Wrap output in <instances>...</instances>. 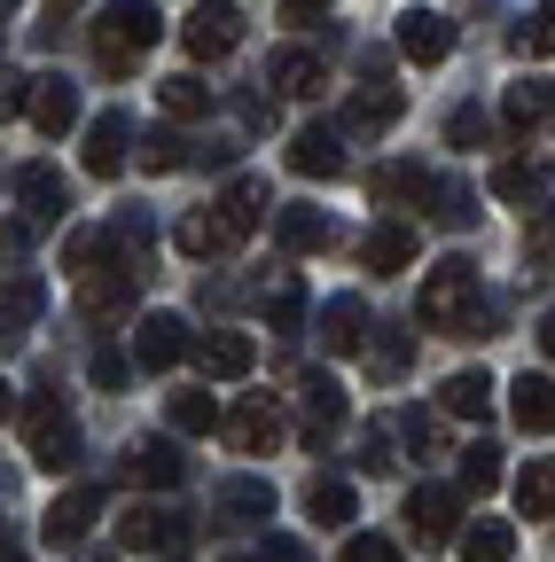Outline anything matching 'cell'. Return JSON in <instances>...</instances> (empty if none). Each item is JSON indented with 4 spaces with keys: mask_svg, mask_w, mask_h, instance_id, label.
Instances as JSON below:
<instances>
[{
    "mask_svg": "<svg viewBox=\"0 0 555 562\" xmlns=\"http://www.w3.org/2000/svg\"><path fill=\"white\" fill-rule=\"evenodd\" d=\"M298 398H306V414H313V422H306V446L321 453V446H329V422H344V391H336L329 375H306Z\"/></svg>",
    "mask_w": 555,
    "mask_h": 562,
    "instance_id": "obj_29",
    "label": "cell"
},
{
    "mask_svg": "<svg viewBox=\"0 0 555 562\" xmlns=\"http://www.w3.org/2000/svg\"><path fill=\"white\" fill-rule=\"evenodd\" d=\"M517 501H524V516H532V524H540V516H555V461H524Z\"/></svg>",
    "mask_w": 555,
    "mask_h": 562,
    "instance_id": "obj_37",
    "label": "cell"
},
{
    "mask_svg": "<svg viewBox=\"0 0 555 562\" xmlns=\"http://www.w3.org/2000/svg\"><path fill=\"white\" fill-rule=\"evenodd\" d=\"M0 422H9V383H0Z\"/></svg>",
    "mask_w": 555,
    "mask_h": 562,
    "instance_id": "obj_53",
    "label": "cell"
},
{
    "mask_svg": "<svg viewBox=\"0 0 555 562\" xmlns=\"http://www.w3.org/2000/svg\"><path fill=\"white\" fill-rule=\"evenodd\" d=\"M547 250H555V220H547Z\"/></svg>",
    "mask_w": 555,
    "mask_h": 562,
    "instance_id": "obj_54",
    "label": "cell"
},
{
    "mask_svg": "<svg viewBox=\"0 0 555 562\" xmlns=\"http://www.w3.org/2000/svg\"><path fill=\"white\" fill-rule=\"evenodd\" d=\"M439 414H454V422H485V414H493V375H485V368L446 375V383H439Z\"/></svg>",
    "mask_w": 555,
    "mask_h": 562,
    "instance_id": "obj_20",
    "label": "cell"
},
{
    "mask_svg": "<svg viewBox=\"0 0 555 562\" xmlns=\"http://www.w3.org/2000/svg\"><path fill=\"white\" fill-rule=\"evenodd\" d=\"M336 562H399V547L384 539V531H353V539H344V554Z\"/></svg>",
    "mask_w": 555,
    "mask_h": 562,
    "instance_id": "obj_45",
    "label": "cell"
},
{
    "mask_svg": "<svg viewBox=\"0 0 555 562\" xmlns=\"http://www.w3.org/2000/svg\"><path fill=\"white\" fill-rule=\"evenodd\" d=\"M87 375H95L102 391H125V375H133V360H125V351H118V344H95V360H87Z\"/></svg>",
    "mask_w": 555,
    "mask_h": 562,
    "instance_id": "obj_42",
    "label": "cell"
},
{
    "mask_svg": "<svg viewBox=\"0 0 555 562\" xmlns=\"http://www.w3.org/2000/svg\"><path fill=\"white\" fill-rule=\"evenodd\" d=\"M329 211L321 203H282V211H274V243H282L290 258H306V250H329Z\"/></svg>",
    "mask_w": 555,
    "mask_h": 562,
    "instance_id": "obj_16",
    "label": "cell"
},
{
    "mask_svg": "<svg viewBox=\"0 0 555 562\" xmlns=\"http://www.w3.org/2000/svg\"><path fill=\"white\" fill-rule=\"evenodd\" d=\"M16 203H24V227H55L63 220V180L47 165H24L16 172Z\"/></svg>",
    "mask_w": 555,
    "mask_h": 562,
    "instance_id": "obj_23",
    "label": "cell"
},
{
    "mask_svg": "<svg viewBox=\"0 0 555 562\" xmlns=\"http://www.w3.org/2000/svg\"><path fill=\"white\" fill-rule=\"evenodd\" d=\"M423 321L431 328H485V297H477V266L469 258H439L423 281Z\"/></svg>",
    "mask_w": 555,
    "mask_h": 562,
    "instance_id": "obj_2",
    "label": "cell"
},
{
    "mask_svg": "<svg viewBox=\"0 0 555 562\" xmlns=\"http://www.w3.org/2000/svg\"><path fill=\"white\" fill-rule=\"evenodd\" d=\"M540 351L555 360V313H540Z\"/></svg>",
    "mask_w": 555,
    "mask_h": 562,
    "instance_id": "obj_51",
    "label": "cell"
},
{
    "mask_svg": "<svg viewBox=\"0 0 555 562\" xmlns=\"http://www.w3.org/2000/svg\"><path fill=\"white\" fill-rule=\"evenodd\" d=\"M407 360H414V344L399 336V344H384V351H376V375L391 383V375H407Z\"/></svg>",
    "mask_w": 555,
    "mask_h": 562,
    "instance_id": "obj_47",
    "label": "cell"
},
{
    "mask_svg": "<svg viewBox=\"0 0 555 562\" xmlns=\"http://www.w3.org/2000/svg\"><path fill=\"white\" fill-rule=\"evenodd\" d=\"M501 117L524 133V125H540V117H555V87L547 79H517L509 94H501Z\"/></svg>",
    "mask_w": 555,
    "mask_h": 562,
    "instance_id": "obj_34",
    "label": "cell"
},
{
    "mask_svg": "<svg viewBox=\"0 0 555 562\" xmlns=\"http://www.w3.org/2000/svg\"><path fill=\"white\" fill-rule=\"evenodd\" d=\"M290 172H298V180L344 172V133H336V125H306V133L290 140Z\"/></svg>",
    "mask_w": 555,
    "mask_h": 562,
    "instance_id": "obj_19",
    "label": "cell"
},
{
    "mask_svg": "<svg viewBox=\"0 0 555 562\" xmlns=\"http://www.w3.org/2000/svg\"><path fill=\"white\" fill-rule=\"evenodd\" d=\"M180 250L188 258H220V250H235V227L220 220V211H188V220H180Z\"/></svg>",
    "mask_w": 555,
    "mask_h": 562,
    "instance_id": "obj_31",
    "label": "cell"
},
{
    "mask_svg": "<svg viewBox=\"0 0 555 562\" xmlns=\"http://www.w3.org/2000/svg\"><path fill=\"white\" fill-rule=\"evenodd\" d=\"M266 87H274V94H321V87H329V70H321L313 47H282V55L266 63Z\"/></svg>",
    "mask_w": 555,
    "mask_h": 562,
    "instance_id": "obj_22",
    "label": "cell"
},
{
    "mask_svg": "<svg viewBox=\"0 0 555 562\" xmlns=\"http://www.w3.org/2000/svg\"><path fill=\"white\" fill-rule=\"evenodd\" d=\"M196 351V336H188V321L180 313H149L142 328H133V360H142L149 375H165V368H180Z\"/></svg>",
    "mask_w": 555,
    "mask_h": 562,
    "instance_id": "obj_7",
    "label": "cell"
},
{
    "mask_svg": "<svg viewBox=\"0 0 555 562\" xmlns=\"http://www.w3.org/2000/svg\"><path fill=\"white\" fill-rule=\"evenodd\" d=\"M391 453H399V422H376L360 438V469H391Z\"/></svg>",
    "mask_w": 555,
    "mask_h": 562,
    "instance_id": "obj_44",
    "label": "cell"
},
{
    "mask_svg": "<svg viewBox=\"0 0 555 562\" xmlns=\"http://www.w3.org/2000/svg\"><path fill=\"white\" fill-rule=\"evenodd\" d=\"M24 461L32 469H71L79 461V422L63 414L55 398H32L24 406Z\"/></svg>",
    "mask_w": 555,
    "mask_h": 562,
    "instance_id": "obj_3",
    "label": "cell"
},
{
    "mask_svg": "<svg viewBox=\"0 0 555 562\" xmlns=\"http://www.w3.org/2000/svg\"><path fill=\"white\" fill-rule=\"evenodd\" d=\"M24 102H32V87H24V79H0V117H16Z\"/></svg>",
    "mask_w": 555,
    "mask_h": 562,
    "instance_id": "obj_50",
    "label": "cell"
},
{
    "mask_svg": "<svg viewBox=\"0 0 555 562\" xmlns=\"http://www.w3.org/2000/svg\"><path fill=\"white\" fill-rule=\"evenodd\" d=\"M0 9H9V0H0Z\"/></svg>",
    "mask_w": 555,
    "mask_h": 562,
    "instance_id": "obj_55",
    "label": "cell"
},
{
    "mask_svg": "<svg viewBox=\"0 0 555 562\" xmlns=\"http://www.w3.org/2000/svg\"><path fill=\"white\" fill-rule=\"evenodd\" d=\"M0 562H24V547H16V539H0Z\"/></svg>",
    "mask_w": 555,
    "mask_h": 562,
    "instance_id": "obj_52",
    "label": "cell"
},
{
    "mask_svg": "<svg viewBox=\"0 0 555 562\" xmlns=\"http://www.w3.org/2000/svg\"><path fill=\"white\" fill-rule=\"evenodd\" d=\"M95 524H102V492H95V484H71V492H63V501L47 508L40 531H47V547H79Z\"/></svg>",
    "mask_w": 555,
    "mask_h": 562,
    "instance_id": "obj_11",
    "label": "cell"
},
{
    "mask_svg": "<svg viewBox=\"0 0 555 562\" xmlns=\"http://www.w3.org/2000/svg\"><path fill=\"white\" fill-rule=\"evenodd\" d=\"M509 414H517V430L547 438V430H555V383H547V375H517V383H509Z\"/></svg>",
    "mask_w": 555,
    "mask_h": 562,
    "instance_id": "obj_25",
    "label": "cell"
},
{
    "mask_svg": "<svg viewBox=\"0 0 555 562\" xmlns=\"http://www.w3.org/2000/svg\"><path fill=\"white\" fill-rule=\"evenodd\" d=\"M306 516L336 531V524H353V516H360V492L344 484V476H313V484H306Z\"/></svg>",
    "mask_w": 555,
    "mask_h": 562,
    "instance_id": "obj_28",
    "label": "cell"
},
{
    "mask_svg": "<svg viewBox=\"0 0 555 562\" xmlns=\"http://www.w3.org/2000/svg\"><path fill=\"white\" fill-rule=\"evenodd\" d=\"M196 360H203V375L243 383V375L258 368V344H251V336H235V328H212V336H196Z\"/></svg>",
    "mask_w": 555,
    "mask_h": 562,
    "instance_id": "obj_14",
    "label": "cell"
},
{
    "mask_svg": "<svg viewBox=\"0 0 555 562\" xmlns=\"http://www.w3.org/2000/svg\"><path fill=\"white\" fill-rule=\"evenodd\" d=\"M258 562H306V547H298V539H282V531H266V547H258Z\"/></svg>",
    "mask_w": 555,
    "mask_h": 562,
    "instance_id": "obj_48",
    "label": "cell"
},
{
    "mask_svg": "<svg viewBox=\"0 0 555 562\" xmlns=\"http://www.w3.org/2000/svg\"><path fill=\"white\" fill-rule=\"evenodd\" d=\"M446 140H454V149H469V140H485V110H469V102H462V110L446 117Z\"/></svg>",
    "mask_w": 555,
    "mask_h": 562,
    "instance_id": "obj_46",
    "label": "cell"
},
{
    "mask_svg": "<svg viewBox=\"0 0 555 562\" xmlns=\"http://www.w3.org/2000/svg\"><path fill=\"white\" fill-rule=\"evenodd\" d=\"M329 0H282V24H321Z\"/></svg>",
    "mask_w": 555,
    "mask_h": 562,
    "instance_id": "obj_49",
    "label": "cell"
},
{
    "mask_svg": "<svg viewBox=\"0 0 555 562\" xmlns=\"http://www.w3.org/2000/svg\"><path fill=\"white\" fill-rule=\"evenodd\" d=\"M399 55L423 63V70L446 63V55H454V24H446L439 9H407V16H399Z\"/></svg>",
    "mask_w": 555,
    "mask_h": 562,
    "instance_id": "obj_13",
    "label": "cell"
},
{
    "mask_svg": "<svg viewBox=\"0 0 555 562\" xmlns=\"http://www.w3.org/2000/svg\"><path fill=\"white\" fill-rule=\"evenodd\" d=\"M517 55H555V0H547L540 16L517 24Z\"/></svg>",
    "mask_w": 555,
    "mask_h": 562,
    "instance_id": "obj_41",
    "label": "cell"
},
{
    "mask_svg": "<svg viewBox=\"0 0 555 562\" xmlns=\"http://www.w3.org/2000/svg\"><path fill=\"white\" fill-rule=\"evenodd\" d=\"M125 149H133V117H125V110H102V117L87 125V149H79V157H87L95 180H118V172H125Z\"/></svg>",
    "mask_w": 555,
    "mask_h": 562,
    "instance_id": "obj_9",
    "label": "cell"
},
{
    "mask_svg": "<svg viewBox=\"0 0 555 562\" xmlns=\"http://www.w3.org/2000/svg\"><path fill=\"white\" fill-rule=\"evenodd\" d=\"M32 125L47 140H63V133L79 125V87L63 79V70H40V79H32Z\"/></svg>",
    "mask_w": 555,
    "mask_h": 562,
    "instance_id": "obj_12",
    "label": "cell"
},
{
    "mask_svg": "<svg viewBox=\"0 0 555 562\" xmlns=\"http://www.w3.org/2000/svg\"><path fill=\"white\" fill-rule=\"evenodd\" d=\"M47 313V290H40V273H9L0 281V351H16L24 328Z\"/></svg>",
    "mask_w": 555,
    "mask_h": 562,
    "instance_id": "obj_8",
    "label": "cell"
},
{
    "mask_svg": "<svg viewBox=\"0 0 555 562\" xmlns=\"http://www.w3.org/2000/svg\"><path fill=\"white\" fill-rule=\"evenodd\" d=\"M431 220H439V227H469V220H477V188H469V180H439V188H431Z\"/></svg>",
    "mask_w": 555,
    "mask_h": 562,
    "instance_id": "obj_36",
    "label": "cell"
},
{
    "mask_svg": "<svg viewBox=\"0 0 555 562\" xmlns=\"http://www.w3.org/2000/svg\"><path fill=\"white\" fill-rule=\"evenodd\" d=\"M360 344H368V305L360 297H329L321 305V351L329 360H353Z\"/></svg>",
    "mask_w": 555,
    "mask_h": 562,
    "instance_id": "obj_17",
    "label": "cell"
},
{
    "mask_svg": "<svg viewBox=\"0 0 555 562\" xmlns=\"http://www.w3.org/2000/svg\"><path fill=\"white\" fill-rule=\"evenodd\" d=\"M212 516H227V524H274V484H258V476L212 484Z\"/></svg>",
    "mask_w": 555,
    "mask_h": 562,
    "instance_id": "obj_18",
    "label": "cell"
},
{
    "mask_svg": "<svg viewBox=\"0 0 555 562\" xmlns=\"http://www.w3.org/2000/svg\"><path fill=\"white\" fill-rule=\"evenodd\" d=\"M180 40H188L196 63H227L243 47V9L235 0H196V16L180 24Z\"/></svg>",
    "mask_w": 555,
    "mask_h": 562,
    "instance_id": "obj_4",
    "label": "cell"
},
{
    "mask_svg": "<svg viewBox=\"0 0 555 562\" xmlns=\"http://www.w3.org/2000/svg\"><path fill=\"white\" fill-rule=\"evenodd\" d=\"M125 476H133V484L173 492V484L188 476V461H180V446H173V438H149V446H133V453H125Z\"/></svg>",
    "mask_w": 555,
    "mask_h": 562,
    "instance_id": "obj_24",
    "label": "cell"
},
{
    "mask_svg": "<svg viewBox=\"0 0 555 562\" xmlns=\"http://www.w3.org/2000/svg\"><path fill=\"white\" fill-rule=\"evenodd\" d=\"M95 63L102 70H133L157 40H165V16H157V0H102V16H95Z\"/></svg>",
    "mask_w": 555,
    "mask_h": 562,
    "instance_id": "obj_1",
    "label": "cell"
},
{
    "mask_svg": "<svg viewBox=\"0 0 555 562\" xmlns=\"http://www.w3.org/2000/svg\"><path fill=\"white\" fill-rule=\"evenodd\" d=\"M493 484H501V446L477 438V446L462 453V492H493Z\"/></svg>",
    "mask_w": 555,
    "mask_h": 562,
    "instance_id": "obj_38",
    "label": "cell"
},
{
    "mask_svg": "<svg viewBox=\"0 0 555 562\" xmlns=\"http://www.w3.org/2000/svg\"><path fill=\"white\" fill-rule=\"evenodd\" d=\"M266 203H274V188H266V180H251V172H243V180H227V195H220V203H212V211H220V220H227V227H235V243H243V235H251V227H258V220H266Z\"/></svg>",
    "mask_w": 555,
    "mask_h": 562,
    "instance_id": "obj_27",
    "label": "cell"
},
{
    "mask_svg": "<svg viewBox=\"0 0 555 562\" xmlns=\"http://www.w3.org/2000/svg\"><path fill=\"white\" fill-rule=\"evenodd\" d=\"M258 305H266V321H274V328H298V313H306V290H298V281L282 273V281H274V290H266Z\"/></svg>",
    "mask_w": 555,
    "mask_h": 562,
    "instance_id": "obj_40",
    "label": "cell"
},
{
    "mask_svg": "<svg viewBox=\"0 0 555 562\" xmlns=\"http://www.w3.org/2000/svg\"><path fill=\"white\" fill-rule=\"evenodd\" d=\"M414 250H423V243H414V227H399V220L360 235V266L368 273H399V266H414Z\"/></svg>",
    "mask_w": 555,
    "mask_h": 562,
    "instance_id": "obj_21",
    "label": "cell"
},
{
    "mask_svg": "<svg viewBox=\"0 0 555 562\" xmlns=\"http://www.w3.org/2000/svg\"><path fill=\"white\" fill-rule=\"evenodd\" d=\"M142 165H149V172H180V165H188V140H180L173 125H157V133L142 140Z\"/></svg>",
    "mask_w": 555,
    "mask_h": 562,
    "instance_id": "obj_39",
    "label": "cell"
},
{
    "mask_svg": "<svg viewBox=\"0 0 555 562\" xmlns=\"http://www.w3.org/2000/svg\"><path fill=\"white\" fill-rule=\"evenodd\" d=\"M165 422H173L180 438H203V430H220L227 414H220V398H212V391H173V398H165Z\"/></svg>",
    "mask_w": 555,
    "mask_h": 562,
    "instance_id": "obj_30",
    "label": "cell"
},
{
    "mask_svg": "<svg viewBox=\"0 0 555 562\" xmlns=\"http://www.w3.org/2000/svg\"><path fill=\"white\" fill-rule=\"evenodd\" d=\"M547 180H555L547 157H501V165H493V195H501V203H540Z\"/></svg>",
    "mask_w": 555,
    "mask_h": 562,
    "instance_id": "obj_26",
    "label": "cell"
},
{
    "mask_svg": "<svg viewBox=\"0 0 555 562\" xmlns=\"http://www.w3.org/2000/svg\"><path fill=\"white\" fill-rule=\"evenodd\" d=\"M431 188H439V172L431 165H407V157H391V165L368 172V195L376 203H423L431 211Z\"/></svg>",
    "mask_w": 555,
    "mask_h": 562,
    "instance_id": "obj_15",
    "label": "cell"
},
{
    "mask_svg": "<svg viewBox=\"0 0 555 562\" xmlns=\"http://www.w3.org/2000/svg\"><path fill=\"white\" fill-rule=\"evenodd\" d=\"M157 102H165V117H180V125H188V117H212V87H203L196 70H173V79L157 87Z\"/></svg>",
    "mask_w": 555,
    "mask_h": 562,
    "instance_id": "obj_33",
    "label": "cell"
},
{
    "mask_svg": "<svg viewBox=\"0 0 555 562\" xmlns=\"http://www.w3.org/2000/svg\"><path fill=\"white\" fill-rule=\"evenodd\" d=\"M454 524H462V492L454 484H414L407 492V531L423 539V547H446Z\"/></svg>",
    "mask_w": 555,
    "mask_h": 562,
    "instance_id": "obj_5",
    "label": "cell"
},
{
    "mask_svg": "<svg viewBox=\"0 0 555 562\" xmlns=\"http://www.w3.org/2000/svg\"><path fill=\"white\" fill-rule=\"evenodd\" d=\"M220 438L235 453H266V446H282V414H274V398H243V406H227Z\"/></svg>",
    "mask_w": 555,
    "mask_h": 562,
    "instance_id": "obj_10",
    "label": "cell"
},
{
    "mask_svg": "<svg viewBox=\"0 0 555 562\" xmlns=\"http://www.w3.org/2000/svg\"><path fill=\"white\" fill-rule=\"evenodd\" d=\"M399 110H407V94H399V87H360L353 102H344V125H360V133H384Z\"/></svg>",
    "mask_w": 555,
    "mask_h": 562,
    "instance_id": "obj_32",
    "label": "cell"
},
{
    "mask_svg": "<svg viewBox=\"0 0 555 562\" xmlns=\"http://www.w3.org/2000/svg\"><path fill=\"white\" fill-rule=\"evenodd\" d=\"M180 539H188V516H173V508H149L142 501V508L118 516V547L125 554H173Z\"/></svg>",
    "mask_w": 555,
    "mask_h": 562,
    "instance_id": "obj_6",
    "label": "cell"
},
{
    "mask_svg": "<svg viewBox=\"0 0 555 562\" xmlns=\"http://www.w3.org/2000/svg\"><path fill=\"white\" fill-rule=\"evenodd\" d=\"M517 554V524H493V516H477L462 531V562H509Z\"/></svg>",
    "mask_w": 555,
    "mask_h": 562,
    "instance_id": "obj_35",
    "label": "cell"
},
{
    "mask_svg": "<svg viewBox=\"0 0 555 562\" xmlns=\"http://www.w3.org/2000/svg\"><path fill=\"white\" fill-rule=\"evenodd\" d=\"M399 438L423 453V461H439V453H446V438H439V422H431V414H399Z\"/></svg>",
    "mask_w": 555,
    "mask_h": 562,
    "instance_id": "obj_43",
    "label": "cell"
}]
</instances>
